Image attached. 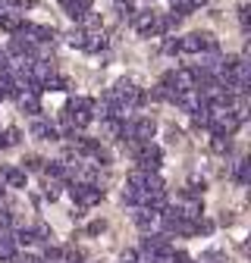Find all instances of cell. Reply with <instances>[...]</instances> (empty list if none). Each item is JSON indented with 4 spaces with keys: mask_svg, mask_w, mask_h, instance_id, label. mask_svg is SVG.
Segmentation results:
<instances>
[{
    "mask_svg": "<svg viewBox=\"0 0 251 263\" xmlns=\"http://www.w3.org/2000/svg\"><path fill=\"white\" fill-rule=\"evenodd\" d=\"M141 254L148 257V263H157V260H170V254H173L170 235H167V232H157V235H148V238L141 241Z\"/></svg>",
    "mask_w": 251,
    "mask_h": 263,
    "instance_id": "6da1fadb",
    "label": "cell"
},
{
    "mask_svg": "<svg viewBox=\"0 0 251 263\" xmlns=\"http://www.w3.org/2000/svg\"><path fill=\"white\" fill-rule=\"evenodd\" d=\"M69 194H73L76 207L88 210V207H94V204H101L104 188H101V185H91V182H73V185H69Z\"/></svg>",
    "mask_w": 251,
    "mask_h": 263,
    "instance_id": "7a4b0ae2",
    "label": "cell"
},
{
    "mask_svg": "<svg viewBox=\"0 0 251 263\" xmlns=\"http://www.w3.org/2000/svg\"><path fill=\"white\" fill-rule=\"evenodd\" d=\"M160 147L157 144H151V141H145L141 147H138V154H135V163H138V170H145V173H157L160 170Z\"/></svg>",
    "mask_w": 251,
    "mask_h": 263,
    "instance_id": "3957f363",
    "label": "cell"
},
{
    "mask_svg": "<svg viewBox=\"0 0 251 263\" xmlns=\"http://www.w3.org/2000/svg\"><path fill=\"white\" fill-rule=\"evenodd\" d=\"M31 135L41 138V141H57V138H60V132H57V125H53V122L35 119V122H31Z\"/></svg>",
    "mask_w": 251,
    "mask_h": 263,
    "instance_id": "277c9868",
    "label": "cell"
},
{
    "mask_svg": "<svg viewBox=\"0 0 251 263\" xmlns=\"http://www.w3.org/2000/svg\"><path fill=\"white\" fill-rule=\"evenodd\" d=\"M179 216L182 219H201L204 216V204H201V197H185V204L179 207Z\"/></svg>",
    "mask_w": 251,
    "mask_h": 263,
    "instance_id": "5b68a950",
    "label": "cell"
},
{
    "mask_svg": "<svg viewBox=\"0 0 251 263\" xmlns=\"http://www.w3.org/2000/svg\"><path fill=\"white\" fill-rule=\"evenodd\" d=\"M7 53H10V57H19V60H25V57L35 60V44L25 41V38H13L10 47H7Z\"/></svg>",
    "mask_w": 251,
    "mask_h": 263,
    "instance_id": "8992f818",
    "label": "cell"
},
{
    "mask_svg": "<svg viewBox=\"0 0 251 263\" xmlns=\"http://www.w3.org/2000/svg\"><path fill=\"white\" fill-rule=\"evenodd\" d=\"M82 50H88V53L107 50V35H104V31H85V47Z\"/></svg>",
    "mask_w": 251,
    "mask_h": 263,
    "instance_id": "52a82bcc",
    "label": "cell"
},
{
    "mask_svg": "<svg viewBox=\"0 0 251 263\" xmlns=\"http://www.w3.org/2000/svg\"><path fill=\"white\" fill-rule=\"evenodd\" d=\"M132 25L138 28V35H145V38H151V35H154V28H157V13H138Z\"/></svg>",
    "mask_w": 251,
    "mask_h": 263,
    "instance_id": "ba28073f",
    "label": "cell"
},
{
    "mask_svg": "<svg viewBox=\"0 0 251 263\" xmlns=\"http://www.w3.org/2000/svg\"><path fill=\"white\" fill-rule=\"evenodd\" d=\"M4 182L7 188H25V182H28V173H22L19 166H7V173H4Z\"/></svg>",
    "mask_w": 251,
    "mask_h": 263,
    "instance_id": "9c48e42d",
    "label": "cell"
},
{
    "mask_svg": "<svg viewBox=\"0 0 251 263\" xmlns=\"http://www.w3.org/2000/svg\"><path fill=\"white\" fill-rule=\"evenodd\" d=\"M19 107H22V113H28V116H38V113H41V97L22 91V94H19Z\"/></svg>",
    "mask_w": 251,
    "mask_h": 263,
    "instance_id": "30bf717a",
    "label": "cell"
},
{
    "mask_svg": "<svg viewBox=\"0 0 251 263\" xmlns=\"http://www.w3.org/2000/svg\"><path fill=\"white\" fill-rule=\"evenodd\" d=\"M0 260H4V263L16 260V241H13V232H0Z\"/></svg>",
    "mask_w": 251,
    "mask_h": 263,
    "instance_id": "8fae6325",
    "label": "cell"
},
{
    "mask_svg": "<svg viewBox=\"0 0 251 263\" xmlns=\"http://www.w3.org/2000/svg\"><path fill=\"white\" fill-rule=\"evenodd\" d=\"M132 219H135V226H138V229H145V232H148V229L157 222V213H154V210H148V207H138V210L132 213Z\"/></svg>",
    "mask_w": 251,
    "mask_h": 263,
    "instance_id": "7c38bea8",
    "label": "cell"
},
{
    "mask_svg": "<svg viewBox=\"0 0 251 263\" xmlns=\"http://www.w3.org/2000/svg\"><path fill=\"white\" fill-rule=\"evenodd\" d=\"M41 91H69V82L66 79H63V76H50V79H44L41 82Z\"/></svg>",
    "mask_w": 251,
    "mask_h": 263,
    "instance_id": "4fadbf2b",
    "label": "cell"
},
{
    "mask_svg": "<svg viewBox=\"0 0 251 263\" xmlns=\"http://www.w3.org/2000/svg\"><path fill=\"white\" fill-rule=\"evenodd\" d=\"M19 141H22L19 128H4V132H0V147H16Z\"/></svg>",
    "mask_w": 251,
    "mask_h": 263,
    "instance_id": "5bb4252c",
    "label": "cell"
},
{
    "mask_svg": "<svg viewBox=\"0 0 251 263\" xmlns=\"http://www.w3.org/2000/svg\"><path fill=\"white\" fill-rule=\"evenodd\" d=\"M192 10H195V7H192V0H173V10H170V16H176V19L182 22L185 16H192Z\"/></svg>",
    "mask_w": 251,
    "mask_h": 263,
    "instance_id": "9a60e30c",
    "label": "cell"
},
{
    "mask_svg": "<svg viewBox=\"0 0 251 263\" xmlns=\"http://www.w3.org/2000/svg\"><path fill=\"white\" fill-rule=\"evenodd\" d=\"M232 176H236L239 185H248V179H251V163L248 160H239L236 166H232Z\"/></svg>",
    "mask_w": 251,
    "mask_h": 263,
    "instance_id": "2e32d148",
    "label": "cell"
},
{
    "mask_svg": "<svg viewBox=\"0 0 251 263\" xmlns=\"http://www.w3.org/2000/svg\"><path fill=\"white\" fill-rule=\"evenodd\" d=\"M210 151L213 154H229L232 151V141L226 135H210Z\"/></svg>",
    "mask_w": 251,
    "mask_h": 263,
    "instance_id": "e0dca14e",
    "label": "cell"
},
{
    "mask_svg": "<svg viewBox=\"0 0 251 263\" xmlns=\"http://www.w3.org/2000/svg\"><path fill=\"white\" fill-rule=\"evenodd\" d=\"M145 170H132L129 179H126V188H135V191H145Z\"/></svg>",
    "mask_w": 251,
    "mask_h": 263,
    "instance_id": "ac0fdd59",
    "label": "cell"
},
{
    "mask_svg": "<svg viewBox=\"0 0 251 263\" xmlns=\"http://www.w3.org/2000/svg\"><path fill=\"white\" fill-rule=\"evenodd\" d=\"M19 170H22V173H41V170H44V160L31 154V157L22 160V166H19Z\"/></svg>",
    "mask_w": 251,
    "mask_h": 263,
    "instance_id": "d6986e66",
    "label": "cell"
},
{
    "mask_svg": "<svg viewBox=\"0 0 251 263\" xmlns=\"http://www.w3.org/2000/svg\"><path fill=\"white\" fill-rule=\"evenodd\" d=\"M116 7H119V19H122V22H129V25L135 22V16H138V10L132 7V0H126V4H116Z\"/></svg>",
    "mask_w": 251,
    "mask_h": 263,
    "instance_id": "ffe728a7",
    "label": "cell"
},
{
    "mask_svg": "<svg viewBox=\"0 0 251 263\" xmlns=\"http://www.w3.org/2000/svg\"><path fill=\"white\" fill-rule=\"evenodd\" d=\"M122 122H126V119L107 116V119H104V132H107V135H113V138H119V132H122Z\"/></svg>",
    "mask_w": 251,
    "mask_h": 263,
    "instance_id": "44dd1931",
    "label": "cell"
},
{
    "mask_svg": "<svg viewBox=\"0 0 251 263\" xmlns=\"http://www.w3.org/2000/svg\"><path fill=\"white\" fill-rule=\"evenodd\" d=\"M31 241H50V226L47 222H38L31 229Z\"/></svg>",
    "mask_w": 251,
    "mask_h": 263,
    "instance_id": "7402d4cb",
    "label": "cell"
},
{
    "mask_svg": "<svg viewBox=\"0 0 251 263\" xmlns=\"http://www.w3.org/2000/svg\"><path fill=\"white\" fill-rule=\"evenodd\" d=\"M66 41H69V47H79V50H82V47H85V31L76 25V28L69 31V35H66Z\"/></svg>",
    "mask_w": 251,
    "mask_h": 263,
    "instance_id": "603a6c76",
    "label": "cell"
},
{
    "mask_svg": "<svg viewBox=\"0 0 251 263\" xmlns=\"http://www.w3.org/2000/svg\"><path fill=\"white\" fill-rule=\"evenodd\" d=\"M145 191H164V179L157 173H148L145 176Z\"/></svg>",
    "mask_w": 251,
    "mask_h": 263,
    "instance_id": "cb8c5ba5",
    "label": "cell"
},
{
    "mask_svg": "<svg viewBox=\"0 0 251 263\" xmlns=\"http://www.w3.org/2000/svg\"><path fill=\"white\" fill-rule=\"evenodd\" d=\"M44 197H47V201H57V197H60V182L44 179Z\"/></svg>",
    "mask_w": 251,
    "mask_h": 263,
    "instance_id": "d4e9b609",
    "label": "cell"
},
{
    "mask_svg": "<svg viewBox=\"0 0 251 263\" xmlns=\"http://www.w3.org/2000/svg\"><path fill=\"white\" fill-rule=\"evenodd\" d=\"M41 260H44V263H57V260H63V248H53V245H47Z\"/></svg>",
    "mask_w": 251,
    "mask_h": 263,
    "instance_id": "484cf974",
    "label": "cell"
},
{
    "mask_svg": "<svg viewBox=\"0 0 251 263\" xmlns=\"http://www.w3.org/2000/svg\"><path fill=\"white\" fill-rule=\"evenodd\" d=\"M91 157H94V163H98V166H110V151H104L101 144L94 147V154H91Z\"/></svg>",
    "mask_w": 251,
    "mask_h": 263,
    "instance_id": "4316f807",
    "label": "cell"
},
{
    "mask_svg": "<svg viewBox=\"0 0 251 263\" xmlns=\"http://www.w3.org/2000/svg\"><path fill=\"white\" fill-rule=\"evenodd\" d=\"M160 50H164V53H170V57H173V53H182V47H179V38H164Z\"/></svg>",
    "mask_w": 251,
    "mask_h": 263,
    "instance_id": "83f0119b",
    "label": "cell"
},
{
    "mask_svg": "<svg viewBox=\"0 0 251 263\" xmlns=\"http://www.w3.org/2000/svg\"><path fill=\"white\" fill-rule=\"evenodd\" d=\"M63 257H66V263H85V254H82V251H76V248L63 251Z\"/></svg>",
    "mask_w": 251,
    "mask_h": 263,
    "instance_id": "f1b7e54d",
    "label": "cell"
},
{
    "mask_svg": "<svg viewBox=\"0 0 251 263\" xmlns=\"http://www.w3.org/2000/svg\"><path fill=\"white\" fill-rule=\"evenodd\" d=\"M101 232H107V222H104V219L88 222V235H101Z\"/></svg>",
    "mask_w": 251,
    "mask_h": 263,
    "instance_id": "f546056e",
    "label": "cell"
},
{
    "mask_svg": "<svg viewBox=\"0 0 251 263\" xmlns=\"http://www.w3.org/2000/svg\"><path fill=\"white\" fill-rule=\"evenodd\" d=\"M10 226H13V213L10 210H0V232H7Z\"/></svg>",
    "mask_w": 251,
    "mask_h": 263,
    "instance_id": "4dcf8cb0",
    "label": "cell"
},
{
    "mask_svg": "<svg viewBox=\"0 0 251 263\" xmlns=\"http://www.w3.org/2000/svg\"><path fill=\"white\" fill-rule=\"evenodd\" d=\"M170 263H195V260L188 257L185 251H173V254H170Z\"/></svg>",
    "mask_w": 251,
    "mask_h": 263,
    "instance_id": "1f68e13d",
    "label": "cell"
},
{
    "mask_svg": "<svg viewBox=\"0 0 251 263\" xmlns=\"http://www.w3.org/2000/svg\"><path fill=\"white\" fill-rule=\"evenodd\" d=\"M239 22H242V28L251 25V7H239Z\"/></svg>",
    "mask_w": 251,
    "mask_h": 263,
    "instance_id": "d6a6232c",
    "label": "cell"
},
{
    "mask_svg": "<svg viewBox=\"0 0 251 263\" xmlns=\"http://www.w3.org/2000/svg\"><path fill=\"white\" fill-rule=\"evenodd\" d=\"M69 7H76V10H82V13H91V7H94V0H73Z\"/></svg>",
    "mask_w": 251,
    "mask_h": 263,
    "instance_id": "836d02e7",
    "label": "cell"
},
{
    "mask_svg": "<svg viewBox=\"0 0 251 263\" xmlns=\"http://www.w3.org/2000/svg\"><path fill=\"white\" fill-rule=\"evenodd\" d=\"M119 263H138V251H122V257H119Z\"/></svg>",
    "mask_w": 251,
    "mask_h": 263,
    "instance_id": "e575fe53",
    "label": "cell"
},
{
    "mask_svg": "<svg viewBox=\"0 0 251 263\" xmlns=\"http://www.w3.org/2000/svg\"><path fill=\"white\" fill-rule=\"evenodd\" d=\"M7 66H10V53L0 50V69H7Z\"/></svg>",
    "mask_w": 251,
    "mask_h": 263,
    "instance_id": "d590c367",
    "label": "cell"
},
{
    "mask_svg": "<svg viewBox=\"0 0 251 263\" xmlns=\"http://www.w3.org/2000/svg\"><path fill=\"white\" fill-rule=\"evenodd\" d=\"M22 263H44V260H41V257H35V254H25V257H22Z\"/></svg>",
    "mask_w": 251,
    "mask_h": 263,
    "instance_id": "8d00e7d4",
    "label": "cell"
},
{
    "mask_svg": "<svg viewBox=\"0 0 251 263\" xmlns=\"http://www.w3.org/2000/svg\"><path fill=\"white\" fill-rule=\"evenodd\" d=\"M220 260V254L217 251H210V254H204V263H217Z\"/></svg>",
    "mask_w": 251,
    "mask_h": 263,
    "instance_id": "74e56055",
    "label": "cell"
},
{
    "mask_svg": "<svg viewBox=\"0 0 251 263\" xmlns=\"http://www.w3.org/2000/svg\"><path fill=\"white\" fill-rule=\"evenodd\" d=\"M4 194H7V185H4V182H0V201H4Z\"/></svg>",
    "mask_w": 251,
    "mask_h": 263,
    "instance_id": "f35d334b",
    "label": "cell"
},
{
    "mask_svg": "<svg viewBox=\"0 0 251 263\" xmlns=\"http://www.w3.org/2000/svg\"><path fill=\"white\" fill-rule=\"evenodd\" d=\"M69 4H73V0H60V7H63V10H66V7H69Z\"/></svg>",
    "mask_w": 251,
    "mask_h": 263,
    "instance_id": "ab89813d",
    "label": "cell"
},
{
    "mask_svg": "<svg viewBox=\"0 0 251 263\" xmlns=\"http://www.w3.org/2000/svg\"><path fill=\"white\" fill-rule=\"evenodd\" d=\"M0 101H4V91H0Z\"/></svg>",
    "mask_w": 251,
    "mask_h": 263,
    "instance_id": "60d3db41",
    "label": "cell"
},
{
    "mask_svg": "<svg viewBox=\"0 0 251 263\" xmlns=\"http://www.w3.org/2000/svg\"><path fill=\"white\" fill-rule=\"evenodd\" d=\"M116 4H126V0H116Z\"/></svg>",
    "mask_w": 251,
    "mask_h": 263,
    "instance_id": "b9f144b4",
    "label": "cell"
}]
</instances>
